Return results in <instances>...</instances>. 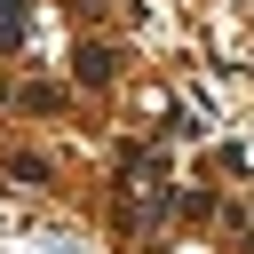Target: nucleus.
Segmentation results:
<instances>
[{
    "label": "nucleus",
    "instance_id": "nucleus-2",
    "mask_svg": "<svg viewBox=\"0 0 254 254\" xmlns=\"http://www.w3.org/2000/svg\"><path fill=\"white\" fill-rule=\"evenodd\" d=\"M8 175H16V183H48V159H40V151H16Z\"/></svg>",
    "mask_w": 254,
    "mask_h": 254
},
{
    "label": "nucleus",
    "instance_id": "nucleus-3",
    "mask_svg": "<svg viewBox=\"0 0 254 254\" xmlns=\"http://www.w3.org/2000/svg\"><path fill=\"white\" fill-rule=\"evenodd\" d=\"M24 40V0H0V48Z\"/></svg>",
    "mask_w": 254,
    "mask_h": 254
},
{
    "label": "nucleus",
    "instance_id": "nucleus-1",
    "mask_svg": "<svg viewBox=\"0 0 254 254\" xmlns=\"http://www.w3.org/2000/svg\"><path fill=\"white\" fill-rule=\"evenodd\" d=\"M71 64H79V87H111V71H119V56H111V48H95V40H87Z\"/></svg>",
    "mask_w": 254,
    "mask_h": 254
}]
</instances>
